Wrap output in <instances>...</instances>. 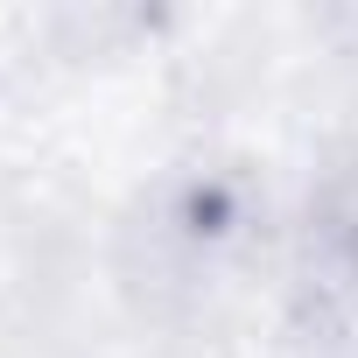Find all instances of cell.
Instances as JSON below:
<instances>
[{"label": "cell", "mask_w": 358, "mask_h": 358, "mask_svg": "<svg viewBox=\"0 0 358 358\" xmlns=\"http://www.w3.org/2000/svg\"><path fill=\"white\" fill-rule=\"evenodd\" d=\"M295 344L309 358H358V183L309 218L295 281Z\"/></svg>", "instance_id": "1"}, {"label": "cell", "mask_w": 358, "mask_h": 358, "mask_svg": "<svg viewBox=\"0 0 358 358\" xmlns=\"http://www.w3.org/2000/svg\"><path fill=\"white\" fill-rule=\"evenodd\" d=\"M246 232H253V218H246V197L232 190V183H176L155 211H148V225H141V239H148V267L162 274V281H176V288H204V281H218L225 267H232V253L246 246Z\"/></svg>", "instance_id": "2"}]
</instances>
